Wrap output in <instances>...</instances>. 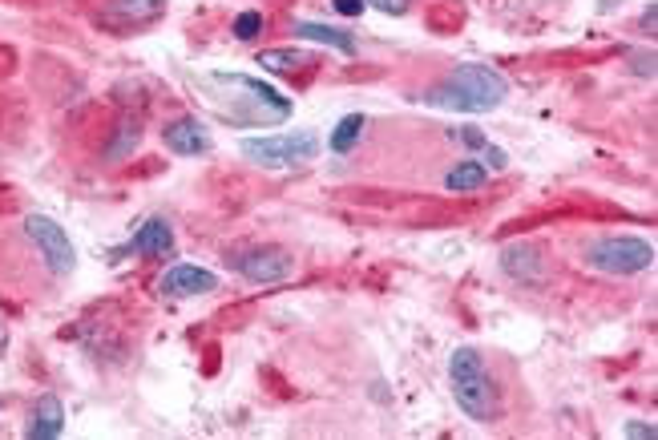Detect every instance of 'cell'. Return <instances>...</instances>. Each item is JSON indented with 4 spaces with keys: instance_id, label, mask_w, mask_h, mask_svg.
Listing matches in <instances>:
<instances>
[{
    "instance_id": "1",
    "label": "cell",
    "mask_w": 658,
    "mask_h": 440,
    "mask_svg": "<svg viewBox=\"0 0 658 440\" xmlns=\"http://www.w3.org/2000/svg\"><path fill=\"white\" fill-rule=\"evenodd\" d=\"M194 89L210 114L227 126H263L267 130V126H283L291 118V101L275 85L247 77V73H198Z\"/></svg>"
},
{
    "instance_id": "2",
    "label": "cell",
    "mask_w": 658,
    "mask_h": 440,
    "mask_svg": "<svg viewBox=\"0 0 658 440\" xmlns=\"http://www.w3.org/2000/svg\"><path fill=\"white\" fill-rule=\"evenodd\" d=\"M509 93V81L489 69V65H457L441 85H432L424 93L428 105H441V109H461V114H489L497 109Z\"/></svg>"
},
{
    "instance_id": "3",
    "label": "cell",
    "mask_w": 658,
    "mask_h": 440,
    "mask_svg": "<svg viewBox=\"0 0 658 440\" xmlns=\"http://www.w3.org/2000/svg\"><path fill=\"white\" fill-rule=\"evenodd\" d=\"M449 384H453V396H457V408L477 420V424H493L501 416V396H497V384L493 376L485 372V360L477 348H457L449 356Z\"/></svg>"
},
{
    "instance_id": "4",
    "label": "cell",
    "mask_w": 658,
    "mask_h": 440,
    "mask_svg": "<svg viewBox=\"0 0 658 440\" xmlns=\"http://www.w3.org/2000/svg\"><path fill=\"white\" fill-rule=\"evenodd\" d=\"M243 158H251L255 166L267 170H287V166H303L319 154V138L299 130V134H271V138H243L239 142Z\"/></svg>"
},
{
    "instance_id": "5",
    "label": "cell",
    "mask_w": 658,
    "mask_h": 440,
    "mask_svg": "<svg viewBox=\"0 0 658 440\" xmlns=\"http://www.w3.org/2000/svg\"><path fill=\"white\" fill-rule=\"evenodd\" d=\"M586 263L602 275H638L654 267V243L634 235H610L586 247Z\"/></svg>"
},
{
    "instance_id": "6",
    "label": "cell",
    "mask_w": 658,
    "mask_h": 440,
    "mask_svg": "<svg viewBox=\"0 0 658 440\" xmlns=\"http://www.w3.org/2000/svg\"><path fill=\"white\" fill-rule=\"evenodd\" d=\"M25 235L37 243L41 259L49 263V271H53V275H69V271H73L77 251H73V243H69L65 227H57L53 218H45V214H33V218H25Z\"/></svg>"
},
{
    "instance_id": "7",
    "label": "cell",
    "mask_w": 658,
    "mask_h": 440,
    "mask_svg": "<svg viewBox=\"0 0 658 440\" xmlns=\"http://www.w3.org/2000/svg\"><path fill=\"white\" fill-rule=\"evenodd\" d=\"M227 263H231L243 279H251V283H279V279H287L291 267H295V259H291L287 251H279V247H247V251L231 255Z\"/></svg>"
},
{
    "instance_id": "8",
    "label": "cell",
    "mask_w": 658,
    "mask_h": 440,
    "mask_svg": "<svg viewBox=\"0 0 658 440\" xmlns=\"http://www.w3.org/2000/svg\"><path fill=\"white\" fill-rule=\"evenodd\" d=\"M214 287H218V275L206 271V267H194V263H178V267H170V271L162 275V283H158V291L170 295V299L206 295V291H214Z\"/></svg>"
},
{
    "instance_id": "9",
    "label": "cell",
    "mask_w": 658,
    "mask_h": 440,
    "mask_svg": "<svg viewBox=\"0 0 658 440\" xmlns=\"http://www.w3.org/2000/svg\"><path fill=\"white\" fill-rule=\"evenodd\" d=\"M162 142H166V150H174V154H182V158H198V154L210 150V134H206V126H202L194 114L174 118V122L162 130Z\"/></svg>"
},
{
    "instance_id": "10",
    "label": "cell",
    "mask_w": 658,
    "mask_h": 440,
    "mask_svg": "<svg viewBox=\"0 0 658 440\" xmlns=\"http://www.w3.org/2000/svg\"><path fill=\"white\" fill-rule=\"evenodd\" d=\"M501 271H505L513 283H521V287H537V283L545 279V259H541L537 247H529V243H509V247L501 251Z\"/></svg>"
},
{
    "instance_id": "11",
    "label": "cell",
    "mask_w": 658,
    "mask_h": 440,
    "mask_svg": "<svg viewBox=\"0 0 658 440\" xmlns=\"http://www.w3.org/2000/svg\"><path fill=\"white\" fill-rule=\"evenodd\" d=\"M61 428H65V408H61V400H57V396H41L37 408H33V416H29V424H25V436H29V440H57Z\"/></svg>"
},
{
    "instance_id": "12",
    "label": "cell",
    "mask_w": 658,
    "mask_h": 440,
    "mask_svg": "<svg viewBox=\"0 0 658 440\" xmlns=\"http://www.w3.org/2000/svg\"><path fill=\"white\" fill-rule=\"evenodd\" d=\"M295 37L303 41H315V45H327V49H336V53H356V41L352 33L336 29V25H315V21H295Z\"/></svg>"
},
{
    "instance_id": "13",
    "label": "cell",
    "mask_w": 658,
    "mask_h": 440,
    "mask_svg": "<svg viewBox=\"0 0 658 440\" xmlns=\"http://www.w3.org/2000/svg\"><path fill=\"white\" fill-rule=\"evenodd\" d=\"M170 247H174V231L166 218H150L134 235V251H142V255H170Z\"/></svg>"
},
{
    "instance_id": "14",
    "label": "cell",
    "mask_w": 658,
    "mask_h": 440,
    "mask_svg": "<svg viewBox=\"0 0 658 440\" xmlns=\"http://www.w3.org/2000/svg\"><path fill=\"white\" fill-rule=\"evenodd\" d=\"M485 182H489V170H485V162H477V158H465V162H457V166L445 174V190H453V194L481 190Z\"/></svg>"
},
{
    "instance_id": "15",
    "label": "cell",
    "mask_w": 658,
    "mask_h": 440,
    "mask_svg": "<svg viewBox=\"0 0 658 440\" xmlns=\"http://www.w3.org/2000/svg\"><path fill=\"white\" fill-rule=\"evenodd\" d=\"M166 13V0H109V17H118V21H158Z\"/></svg>"
},
{
    "instance_id": "16",
    "label": "cell",
    "mask_w": 658,
    "mask_h": 440,
    "mask_svg": "<svg viewBox=\"0 0 658 440\" xmlns=\"http://www.w3.org/2000/svg\"><path fill=\"white\" fill-rule=\"evenodd\" d=\"M364 114H348V118H340V126L332 130V138H327V150H332V154H348L360 138H364Z\"/></svg>"
},
{
    "instance_id": "17",
    "label": "cell",
    "mask_w": 658,
    "mask_h": 440,
    "mask_svg": "<svg viewBox=\"0 0 658 440\" xmlns=\"http://www.w3.org/2000/svg\"><path fill=\"white\" fill-rule=\"evenodd\" d=\"M138 142H142V130H138V122H118V130H114V142L105 146V158L109 162H122L126 154H134L138 150Z\"/></svg>"
},
{
    "instance_id": "18",
    "label": "cell",
    "mask_w": 658,
    "mask_h": 440,
    "mask_svg": "<svg viewBox=\"0 0 658 440\" xmlns=\"http://www.w3.org/2000/svg\"><path fill=\"white\" fill-rule=\"evenodd\" d=\"M259 65L271 69V73H295V69L311 65V57L299 53V49H263V53H259Z\"/></svg>"
},
{
    "instance_id": "19",
    "label": "cell",
    "mask_w": 658,
    "mask_h": 440,
    "mask_svg": "<svg viewBox=\"0 0 658 440\" xmlns=\"http://www.w3.org/2000/svg\"><path fill=\"white\" fill-rule=\"evenodd\" d=\"M231 33H235L239 41H255V37L263 33V13H255V9H251V13H239L235 25H231Z\"/></svg>"
},
{
    "instance_id": "20",
    "label": "cell",
    "mask_w": 658,
    "mask_h": 440,
    "mask_svg": "<svg viewBox=\"0 0 658 440\" xmlns=\"http://www.w3.org/2000/svg\"><path fill=\"white\" fill-rule=\"evenodd\" d=\"M453 138H457L461 146H469V150H481V146H489V138H485L481 130H473V126H461V130H453Z\"/></svg>"
},
{
    "instance_id": "21",
    "label": "cell",
    "mask_w": 658,
    "mask_h": 440,
    "mask_svg": "<svg viewBox=\"0 0 658 440\" xmlns=\"http://www.w3.org/2000/svg\"><path fill=\"white\" fill-rule=\"evenodd\" d=\"M364 5H372V9H380V13H388V17H404L412 0H364Z\"/></svg>"
},
{
    "instance_id": "22",
    "label": "cell",
    "mask_w": 658,
    "mask_h": 440,
    "mask_svg": "<svg viewBox=\"0 0 658 440\" xmlns=\"http://www.w3.org/2000/svg\"><path fill=\"white\" fill-rule=\"evenodd\" d=\"M477 162H489L493 170H505V166H509L505 150H497V146H481V158H477ZM489 166H485V170H489Z\"/></svg>"
},
{
    "instance_id": "23",
    "label": "cell",
    "mask_w": 658,
    "mask_h": 440,
    "mask_svg": "<svg viewBox=\"0 0 658 440\" xmlns=\"http://www.w3.org/2000/svg\"><path fill=\"white\" fill-rule=\"evenodd\" d=\"M622 436H630V440H654V424H638V420H630V424L622 428Z\"/></svg>"
},
{
    "instance_id": "24",
    "label": "cell",
    "mask_w": 658,
    "mask_h": 440,
    "mask_svg": "<svg viewBox=\"0 0 658 440\" xmlns=\"http://www.w3.org/2000/svg\"><path fill=\"white\" fill-rule=\"evenodd\" d=\"M332 9L344 13V17H360L368 5H364V0H332Z\"/></svg>"
},
{
    "instance_id": "25",
    "label": "cell",
    "mask_w": 658,
    "mask_h": 440,
    "mask_svg": "<svg viewBox=\"0 0 658 440\" xmlns=\"http://www.w3.org/2000/svg\"><path fill=\"white\" fill-rule=\"evenodd\" d=\"M634 73L654 77V53H650V57H646V53H642V57H634Z\"/></svg>"
},
{
    "instance_id": "26",
    "label": "cell",
    "mask_w": 658,
    "mask_h": 440,
    "mask_svg": "<svg viewBox=\"0 0 658 440\" xmlns=\"http://www.w3.org/2000/svg\"><path fill=\"white\" fill-rule=\"evenodd\" d=\"M654 21H658V9H654V0H650V9L642 13V29H646V33H654Z\"/></svg>"
}]
</instances>
